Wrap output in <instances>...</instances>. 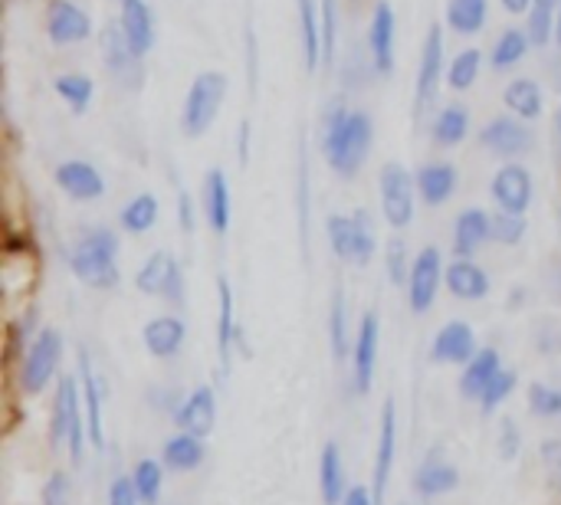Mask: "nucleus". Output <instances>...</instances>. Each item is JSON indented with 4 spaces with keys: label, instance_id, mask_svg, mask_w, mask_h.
<instances>
[{
    "label": "nucleus",
    "instance_id": "obj_1",
    "mask_svg": "<svg viewBox=\"0 0 561 505\" xmlns=\"http://www.w3.org/2000/svg\"><path fill=\"white\" fill-rule=\"evenodd\" d=\"M371 141H375V122L368 112L362 108H352L345 99H335L329 108H325V122H322V154H325V164L352 181L368 154H371Z\"/></svg>",
    "mask_w": 561,
    "mask_h": 505
},
{
    "label": "nucleus",
    "instance_id": "obj_2",
    "mask_svg": "<svg viewBox=\"0 0 561 505\" xmlns=\"http://www.w3.org/2000/svg\"><path fill=\"white\" fill-rule=\"evenodd\" d=\"M69 269L89 289H115L118 273V233L108 227H89L69 246Z\"/></svg>",
    "mask_w": 561,
    "mask_h": 505
},
{
    "label": "nucleus",
    "instance_id": "obj_3",
    "mask_svg": "<svg viewBox=\"0 0 561 505\" xmlns=\"http://www.w3.org/2000/svg\"><path fill=\"white\" fill-rule=\"evenodd\" d=\"M227 76L217 72V69H207L201 76H194L187 95H184V105H181V131L184 138H204L220 108H224V99H227Z\"/></svg>",
    "mask_w": 561,
    "mask_h": 505
},
{
    "label": "nucleus",
    "instance_id": "obj_4",
    "mask_svg": "<svg viewBox=\"0 0 561 505\" xmlns=\"http://www.w3.org/2000/svg\"><path fill=\"white\" fill-rule=\"evenodd\" d=\"M325 233H329V246L339 260L352 263V266H368L375 256V227H371V214L362 207L355 214H332L325 220Z\"/></svg>",
    "mask_w": 561,
    "mask_h": 505
},
{
    "label": "nucleus",
    "instance_id": "obj_5",
    "mask_svg": "<svg viewBox=\"0 0 561 505\" xmlns=\"http://www.w3.org/2000/svg\"><path fill=\"white\" fill-rule=\"evenodd\" d=\"M378 191H381V214H385L388 227H394V230L411 227V220L417 214V181H414V174L404 164L388 161L381 168Z\"/></svg>",
    "mask_w": 561,
    "mask_h": 505
},
{
    "label": "nucleus",
    "instance_id": "obj_6",
    "mask_svg": "<svg viewBox=\"0 0 561 505\" xmlns=\"http://www.w3.org/2000/svg\"><path fill=\"white\" fill-rule=\"evenodd\" d=\"M59 358H62V335L56 329H43L30 342V348L23 355V365H20V388H23V394H30V398L43 394L46 385L53 381L56 368H59Z\"/></svg>",
    "mask_w": 561,
    "mask_h": 505
},
{
    "label": "nucleus",
    "instance_id": "obj_7",
    "mask_svg": "<svg viewBox=\"0 0 561 505\" xmlns=\"http://www.w3.org/2000/svg\"><path fill=\"white\" fill-rule=\"evenodd\" d=\"M444 76H447V66H444V30L434 23L427 30L424 46H421V62H417V79H414V115L417 118L437 102Z\"/></svg>",
    "mask_w": 561,
    "mask_h": 505
},
{
    "label": "nucleus",
    "instance_id": "obj_8",
    "mask_svg": "<svg viewBox=\"0 0 561 505\" xmlns=\"http://www.w3.org/2000/svg\"><path fill=\"white\" fill-rule=\"evenodd\" d=\"M480 145H483L490 154H496V158L516 161V158H523V154L533 151L536 135H533V128L526 125V118H519V115L510 112V115L490 118V122L480 128Z\"/></svg>",
    "mask_w": 561,
    "mask_h": 505
},
{
    "label": "nucleus",
    "instance_id": "obj_9",
    "mask_svg": "<svg viewBox=\"0 0 561 505\" xmlns=\"http://www.w3.org/2000/svg\"><path fill=\"white\" fill-rule=\"evenodd\" d=\"M135 286H138V292L168 299L171 306L184 302V273L168 250H158L141 263V269L135 273Z\"/></svg>",
    "mask_w": 561,
    "mask_h": 505
},
{
    "label": "nucleus",
    "instance_id": "obj_10",
    "mask_svg": "<svg viewBox=\"0 0 561 505\" xmlns=\"http://www.w3.org/2000/svg\"><path fill=\"white\" fill-rule=\"evenodd\" d=\"M99 46H102V62H105L108 76H112L122 89L138 92V89H141V82H145L141 56L128 46V39H125L122 26H118V23H108V26L102 30Z\"/></svg>",
    "mask_w": 561,
    "mask_h": 505
},
{
    "label": "nucleus",
    "instance_id": "obj_11",
    "mask_svg": "<svg viewBox=\"0 0 561 505\" xmlns=\"http://www.w3.org/2000/svg\"><path fill=\"white\" fill-rule=\"evenodd\" d=\"M490 197H493L496 210H503V214H523L526 217V210L533 207V197H536V184H533L529 168L526 164H516V161L503 164L493 174V181H490Z\"/></svg>",
    "mask_w": 561,
    "mask_h": 505
},
{
    "label": "nucleus",
    "instance_id": "obj_12",
    "mask_svg": "<svg viewBox=\"0 0 561 505\" xmlns=\"http://www.w3.org/2000/svg\"><path fill=\"white\" fill-rule=\"evenodd\" d=\"M440 283H444V256H440L437 246H427V250H421L414 256V266H411V276H408V299H411V309L417 315L434 309Z\"/></svg>",
    "mask_w": 561,
    "mask_h": 505
},
{
    "label": "nucleus",
    "instance_id": "obj_13",
    "mask_svg": "<svg viewBox=\"0 0 561 505\" xmlns=\"http://www.w3.org/2000/svg\"><path fill=\"white\" fill-rule=\"evenodd\" d=\"M43 23L53 46H72L92 36V16L72 0H49Z\"/></svg>",
    "mask_w": 561,
    "mask_h": 505
},
{
    "label": "nucleus",
    "instance_id": "obj_14",
    "mask_svg": "<svg viewBox=\"0 0 561 505\" xmlns=\"http://www.w3.org/2000/svg\"><path fill=\"white\" fill-rule=\"evenodd\" d=\"M53 181L69 200H79V204H92V200H99L105 194V177L99 174L95 164H89L82 158L59 161L56 171H53Z\"/></svg>",
    "mask_w": 561,
    "mask_h": 505
},
{
    "label": "nucleus",
    "instance_id": "obj_15",
    "mask_svg": "<svg viewBox=\"0 0 561 505\" xmlns=\"http://www.w3.org/2000/svg\"><path fill=\"white\" fill-rule=\"evenodd\" d=\"M378 348H381V322L378 312H365L355 348H352V368H355V391L368 394L375 385V368H378Z\"/></svg>",
    "mask_w": 561,
    "mask_h": 505
},
{
    "label": "nucleus",
    "instance_id": "obj_16",
    "mask_svg": "<svg viewBox=\"0 0 561 505\" xmlns=\"http://www.w3.org/2000/svg\"><path fill=\"white\" fill-rule=\"evenodd\" d=\"M394 36H398L394 7L388 0H378L368 23V56L378 76H391L394 69Z\"/></svg>",
    "mask_w": 561,
    "mask_h": 505
},
{
    "label": "nucleus",
    "instance_id": "obj_17",
    "mask_svg": "<svg viewBox=\"0 0 561 505\" xmlns=\"http://www.w3.org/2000/svg\"><path fill=\"white\" fill-rule=\"evenodd\" d=\"M201 210H204V220L210 223V230L217 237H224L230 230V220H233V200H230V184H227V174L220 168H210L207 177H204V194H201Z\"/></svg>",
    "mask_w": 561,
    "mask_h": 505
},
{
    "label": "nucleus",
    "instance_id": "obj_18",
    "mask_svg": "<svg viewBox=\"0 0 561 505\" xmlns=\"http://www.w3.org/2000/svg\"><path fill=\"white\" fill-rule=\"evenodd\" d=\"M477 352V335L467 322H447L431 345V358L437 365H470Z\"/></svg>",
    "mask_w": 561,
    "mask_h": 505
},
{
    "label": "nucleus",
    "instance_id": "obj_19",
    "mask_svg": "<svg viewBox=\"0 0 561 505\" xmlns=\"http://www.w3.org/2000/svg\"><path fill=\"white\" fill-rule=\"evenodd\" d=\"M414 181H417V197L427 207H444L457 194L460 174L450 161H427L414 171Z\"/></svg>",
    "mask_w": 561,
    "mask_h": 505
},
{
    "label": "nucleus",
    "instance_id": "obj_20",
    "mask_svg": "<svg viewBox=\"0 0 561 505\" xmlns=\"http://www.w3.org/2000/svg\"><path fill=\"white\" fill-rule=\"evenodd\" d=\"M490 240H493V217L483 207H467L454 227V256L473 260Z\"/></svg>",
    "mask_w": 561,
    "mask_h": 505
},
{
    "label": "nucleus",
    "instance_id": "obj_21",
    "mask_svg": "<svg viewBox=\"0 0 561 505\" xmlns=\"http://www.w3.org/2000/svg\"><path fill=\"white\" fill-rule=\"evenodd\" d=\"M444 279H447V289L463 302H480L490 296V276L477 260L454 256V263H447L444 269Z\"/></svg>",
    "mask_w": 561,
    "mask_h": 505
},
{
    "label": "nucleus",
    "instance_id": "obj_22",
    "mask_svg": "<svg viewBox=\"0 0 561 505\" xmlns=\"http://www.w3.org/2000/svg\"><path fill=\"white\" fill-rule=\"evenodd\" d=\"M118 26L128 39V46L145 59L154 46V13H151L148 0H122Z\"/></svg>",
    "mask_w": 561,
    "mask_h": 505
},
{
    "label": "nucleus",
    "instance_id": "obj_23",
    "mask_svg": "<svg viewBox=\"0 0 561 505\" xmlns=\"http://www.w3.org/2000/svg\"><path fill=\"white\" fill-rule=\"evenodd\" d=\"M79 421H82V408H79L76 381H72V378H62V381H59V388H56V398H53L49 444H53V447L69 444V434H72V427H76Z\"/></svg>",
    "mask_w": 561,
    "mask_h": 505
},
{
    "label": "nucleus",
    "instance_id": "obj_24",
    "mask_svg": "<svg viewBox=\"0 0 561 505\" xmlns=\"http://www.w3.org/2000/svg\"><path fill=\"white\" fill-rule=\"evenodd\" d=\"M217 424V394L214 388H197L191 391V398L178 408V427L184 434H194V437H210Z\"/></svg>",
    "mask_w": 561,
    "mask_h": 505
},
{
    "label": "nucleus",
    "instance_id": "obj_25",
    "mask_svg": "<svg viewBox=\"0 0 561 505\" xmlns=\"http://www.w3.org/2000/svg\"><path fill=\"white\" fill-rule=\"evenodd\" d=\"M79 385H82V408H85V424H89V440L95 450L105 447L102 437V394H99V375L92 371V358L85 348H79Z\"/></svg>",
    "mask_w": 561,
    "mask_h": 505
},
{
    "label": "nucleus",
    "instance_id": "obj_26",
    "mask_svg": "<svg viewBox=\"0 0 561 505\" xmlns=\"http://www.w3.org/2000/svg\"><path fill=\"white\" fill-rule=\"evenodd\" d=\"M394 444H398V417H394V401L385 404L381 411V437H378V460H375V503L381 505L385 490H388V477H391V463H394Z\"/></svg>",
    "mask_w": 561,
    "mask_h": 505
},
{
    "label": "nucleus",
    "instance_id": "obj_27",
    "mask_svg": "<svg viewBox=\"0 0 561 505\" xmlns=\"http://www.w3.org/2000/svg\"><path fill=\"white\" fill-rule=\"evenodd\" d=\"M184 335H187V329H184L181 319H174V315H158V319H151V322L145 325L141 342H145V348H148L154 358H174V355L181 352V345H184Z\"/></svg>",
    "mask_w": 561,
    "mask_h": 505
},
{
    "label": "nucleus",
    "instance_id": "obj_28",
    "mask_svg": "<svg viewBox=\"0 0 561 505\" xmlns=\"http://www.w3.org/2000/svg\"><path fill=\"white\" fill-rule=\"evenodd\" d=\"M467 135H470V108L460 102L444 105L431 122V141L437 148H457L467 141Z\"/></svg>",
    "mask_w": 561,
    "mask_h": 505
},
{
    "label": "nucleus",
    "instance_id": "obj_29",
    "mask_svg": "<svg viewBox=\"0 0 561 505\" xmlns=\"http://www.w3.org/2000/svg\"><path fill=\"white\" fill-rule=\"evenodd\" d=\"M460 486V473L457 467H450L440 450H431V457L424 460V467L417 470L414 477V490L421 496H444V493H454Z\"/></svg>",
    "mask_w": 561,
    "mask_h": 505
},
{
    "label": "nucleus",
    "instance_id": "obj_30",
    "mask_svg": "<svg viewBox=\"0 0 561 505\" xmlns=\"http://www.w3.org/2000/svg\"><path fill=\"white\" fill-rule=\"evenodd\" d=\"M463 368H467V371H463V378H460V394L480 401L483 391L490 388V381L503 371V358H500L496 348H480V352L473 355V361L463 365Z\"/></svg>",
    "mask_w": 561,
    "mask_h": 505
},
{
    "label": "nucleus",
    "instance_id": "obj_31",
    "mask_svg": "<svg viewBox=\"0 0 561 505\" xmlns=\"http://www.w3.org/2000/svg\"><path fill=\"white\" fill-rule=\"evenodd\" d=\"M503 102H506V108H510L513 115H519V118H526V122L539 118L542 108H546L542 85H539L536 79H529V76L513 79V82L506 85V92H503Z\"/></svg>",
    "mask_w": 561,
    "mask_h": 505
},
{
    "label": "nucleus",
    "instance_id": "obj_32",
    "mask_svg": "<svg viewBox=\"0 0 561 505\" xmlns=\"http://www.w3.org/2000/svg\"><path fill=\"white\" fill-rule=\"evenodd\" d=\"M529 49H533L529 33H526V30H519V26H510V30H503V33H500V39L493 43V49H490V62H493V69H496V72H506V69H516V66L529 56Z\"/></svg>",
    "mask_w": 561,
    "mask_h": 505
},
{
    "label": "nucleus",
    "instance_id": "obj_33",
    "mask_svg": "<svg viewBox=\"0 0 561 505\" xmlns=\"http://www.w3.org/2000/svg\"><path fill=\"white\" fill-rule=\"evenodd\" d=\"M490 20V0H447V26L460 36L483 33Z\"/></svg>",
    "mask_w": 561,
    "mask_h": 505
},
{
    "label": "nucleus",
    "instance_id": "obj_34",
    "mask_svg": "<svg viewBox=\"0 0 561 505\" xmlns=\"http://www.w3.org/2000/svg\"><path fill=\"white\" fill-rule=\"evenodd\" d=\"M319 486H322V503L342 505L345 503V467H342V454L335 444H325L322 450V463H319Z\"/></svg>",
    "mask_w": 561,
    "mask_h": 505
},
{
    "label": "nucleus",
    "instance_id": "obj_35",
    "mask_svg": "<svg viewBox=\"0 0 561 505\" xmlns=\"http://www.w3.org/2000/svg\"><path fill=\"white\" fill-rule=\"evenodd\" d=\"M53 89L72 115H85L92 105V95H95V82L85 72H62L53 79Z\"/></svg>",
    "mask_w": 561,
    "mask_h": 505
},
{
    "label": "nucleus",
    "instance_id": "obj_36",
    "mask_svg": "<svg viewBox=\"0 0 561 505\" xmlns=\"http://www.w3.org/2000/svg\"><path fill=\"white\" fill-rule=\"evenodd\" d=\"M158 217H161V207H158V197H154V194H138V197H131V200L118 210V223H122V230L131 233V237L148 233V230L158 223Z\"/></svg>",
    "mask_w": 561,
    "mask_h": 505
},
{
    "label": "nucleus",
    "instance_id": "obj_37",
    "mask_svg": "<svg viewBox=\"0 0 561 505\" xmlns=\"http://www.w3.org/2000/svg\"><path fill=\"white\" fill-rule=\"evenodd\" d=\"M161 460H164V467H168V470L191 473V470H197V467L204 463V444H201V437H194V434H184V431H181L178 437H171V440L164 444Z\"/></svg>",
    "mask_w": 561,
    "mask_h": 505
},
{
    "label": "nucleus",
    "instance_id": "obj_38",
    "mask_svg": "<svg viewBox=\"0 0 561 505\" xmlns=\"http://www.w3.org/2000/svg\"><path fill=\"white\" fill-rule=\"evenodd\" d=\"M329 342H332V355L335 361H345L355 348L352 332H348V306H345V289L335 286L332 292V309H329Z\"/></svg>",
    "mask_w": 561,
    "mask_h": 505
},
{
    "label": "nucleus",
    "instance_id": "obj_39",
    "mask_svg": "<svg viewBox=\"0 0 561 505\" xmlns=\"http://www.w3.org/2000/svg\"><path fill=\"white\" fill-rule=\"evenodd\" d=\"M217 292H220V319H217V352H220V365L230 368V352H233V342L240 338V329L233 322V292H230V283L220 276L217 283Z\"/></svg>",
    "mask_w": 561,
    "mask_h": 505
},
{
    "label": "nucleus",
    "instance_id": "obj_40",
    "mask_svg": "<svg viewBox=\"0 0 561 505\" xmlns=\"http://www.w3.org/2000/svg\"><path fill=\"white\" fill-rule=\"evenodd\" d=\"M480 69H483V49L480 46H467V49H460L450 59V66H447V85L454 92H467V89L477 85Z\"/></svg>",
    "mask_w": 561,
    "mask_h": 505
},
{
    "label": "nucleus",
    "instance_id": "obj_41",
    "mask_svg": "<svg viewBox=\"0 0 561 505\" xmlns=\"http://www.w3.org/2000/svg\"><path fill=\"white\" fill-rule=\"evenodd\" d=\"M561 0H533V10L526 13V33L533 46H549L556 36V20H559Z\"/></svg>",
    "mask_w": 561,
    "mask_h": 505
},
{
    "label": "nucleus",
    "instance_id": "obj_42",
    "mask_svg": "<svg viewBox=\"0 0 561 505\" xmlns=\"http://www.w3.org/2000/svg\"><path fill=\"white\" fill-rule=\"evenodd\" d=\"M131 483H135L141 503L154 505L158 503V496H161V467H158L154 460H141V463L135 467V473H131Z\"/></svg>",
    "mask_w": 561,
    "mask_h": 505
},
{
    "label": "nucleus",
    "instance_id": "obj_43",
    "mask_svg": "<svg viewBox=\"0 0 561 505\" xmlns=\"http://www.w3.org/2000/svg\"><path fill=\"white\" fill-rule=\"evenodd\" d=\"M526 217L523 214H496L493 217V240L503 243V246H519L526 240Z\"/></svg>",
    "mask_w": 561,
    "mask_h": 505
},
{
    "label": "nucleus",
    "instance_id": "obj_44",
    "mask_svg": "<svg viewBox=\"0 0 561 505\" xmlns=\"http://www.w3.org/2000/svg\"><path fill=\"white\" fill-rule=\"evenodd\" d=\"M516 385H519V375L516 371H510V368H503L493 381H490V388L483 391V398H480V404H483V414H493L513 391H516Z\"/></svg>",
    "mask_w": 561,
    "mask_h": 505
},
{
    "label": "nucleus",
    "instance_id": "obj_45",
    "mask_svg": "<svg viewBox=\"0 0 561 505\" xmlns=\"http://www.w3.org/2000/svg\"><path fill=\"white\" fill-rule=\"evenodd\" d=\"M385 263H388V279H391L394 286H408V276H411L414 260L408 256V243H404V240H391V243H388Z\"/></svg>",
    "mask_w": 561,
    "mask_h": 505
},
{
    "label": "nucleus",
    "instance_id": "obj_46",
    "mask_svg": "<svg viewBox=\"0 0 561 505\" xmlns=\"http://www.w3.org/2000/svg\"><path fill=\"white\" fill-rule=\"evenodd\" d=\"M319 16H322V49L329 66L335 59V43H339V0H319Z\"/></svg>",
    "mask_w": 561,
    "mask_h": 505
},
{
    "label": "nucleus",
    "instance_id": "obj_47",
    "mask_svg": "<svg viewBox=\"0 0 561 505\" xmlns=\"http://www.w3.org/2000/svg\"><path fill=\"white\" fill-rule=\"evenodd\" d=\"M529 411L536 417H561V391L549 385H529Z\"/></svg>",
    "mask_w": 561,
    "mask_h": 505
},
{
    "label": "nucleus",
    "instance_id": "obj_48",
    "mask_svg": "<svg viewBox=\"0 0 561 505\" xmlns=\"http://www.w3.org/2000/svg\"><path fill=\"white\" fill-rule=\"evenodd\" d=\"M542 467H546V477H549V486L561 496V440H542Z\"/></svg>",
    "mask_w": 561,
    "mask_h": 505
},
{
    "label": "nucleus",
    "instance_id": "obj_49",
    "mask_svg": "<svg viewBox=\"0 0 561 505\" xmlns=\"http://www.w3.org/2000/svg\"><path fill=\"white\" fill-rule=\"evenodd\" d=\"M39 500H43V505H69V500H72V483H69V477H66V473H53V477L46 480Z\"/></svg>",
    "mask_w": 561,
    "mask_h": 505
},
{
    "label": "nucleus",
    "instance_id": "obj_50",
    "mask_svg": "<svg viewBox=\"0 0 561 505\" xmlns=\"http://www.w3.org/2000/svg\"><path fill=\"white\" fill-rule=\"evenodd\" d=\"M299 223H302V240L309 230V158H306V145L299 151Z\"/></svg>",
    "mask_w": 561,
    "mask_h": 505
},
{
    "label": "nucleus",
    "instance_id": "obj_51",
    "mask_svg": "<svg viewBox=\"0 0 561 505\" xmlns=\"http://www.w3.org/2000/svg\"><path fill=\"white\" fill-rule=\"evenodd\" d=\"M500 457L503 460H516L519 457V431L513 417H503L500 424Z\"/></svg>",
    "mask_w": 561,
    "mask_h": 505
},
{
    "label": "nucleus",
    "instance_id": "obj_52",
    "mask_svg": "<svg viewBox=\"0 0 561 505\" xmlns=\"http://www.w3.org/2000/svg\"><path fill=\"white\" fill-rule=\"evenodd\" d=\"M141 503V496H138V490H135V483L131 480H115L112 483V490H108V505H138Z\"/></svg>",
    "mask_w": 561,
    "mask_h": 505
},
{
    "label": "nucleus",
    "instance_id": "obj_53",
    "mask_svg": "<svg viewBox=\"0 0 561 505\" xmlns=\"http://www.w3.org/2000/svg\"><path fill=\"white\" fill-rule=\"evenodd\" d=\"M178 223L184 233H194V223H197V210H194V197L187 191L178 194Z\"/></svg>",
    "mask_w": 561,
    "mask_h": 505
},
{
    "label": "nucleus",
    "instance_id": "obj_54",
    "mask_svg": "<svg viewBox=\"0 0 561 505\" xmlns=\"http://www.w3.org/2000/svg\"><path fill=\"white\" fill-rule=\"evenodd\" d=\"M342 505H378V503H375V493H368L365 486H355V490H348V496H345V503Z\"/></svg>",
    "mask_w": 561,
    "mask_h": 505
},
{
    "label": "nucleus",
    "instance_id": "obj_55",
    "mask_svg": "<svg viewBox=\"0 0 561 505\" xmlns=\"http://www.w3.org/2000/svg\"><path fill=\"white\" fill-rule=\"evenodd\" d=\"M237 151H240V161L247 164V158H250V122H240V138H237Z\"/></svg>",
    "mask_w": 561,
    "mask_h": 505
},
{
    "label": "nucleus",
    "instance_id": "obj_56",
    "mask_svg": "<svg viewBox=\"0 0 561 505\" xmlns=\"http://www.w3.org/2000/svg\"><path fill=\"white\" fill-rule=\"evenodd\" d=\"M503 10L513 13V16H523V13L533 10V0H503Z\"/></svg>",
    "mask_w": 561,
    "mask_h": 505
},
{
    "label": "nucleus",
    "instance_id": "obj_57",
    "mask_svg": "<svg viewBox=\"0 0 561 505\" xmlns=\"http://www.w3.org/2000/svg\"><path fill=\"white\" fill-rule=\"evenodd\" d=\"M556 46L561 49V10H559V20H556Z\"/></svg>",
    "mask_w": 561,
    "mask_h": 505
},
{
    "label": "nucleus",
    "instance_id": "obj_58",
    "mask_svg": "<svg viewBox=\"0 0 561 505\" xmlns=\"http://www.w3.org/2000/svg\"><path fill=\"white\" fill-rule=\"evenodd\" d=\"M556 135H559V151H561V108H559V118H556Z\"/></svg>",
    "mask_w": 561,
    "mask_h": 505
}]
</instances>
